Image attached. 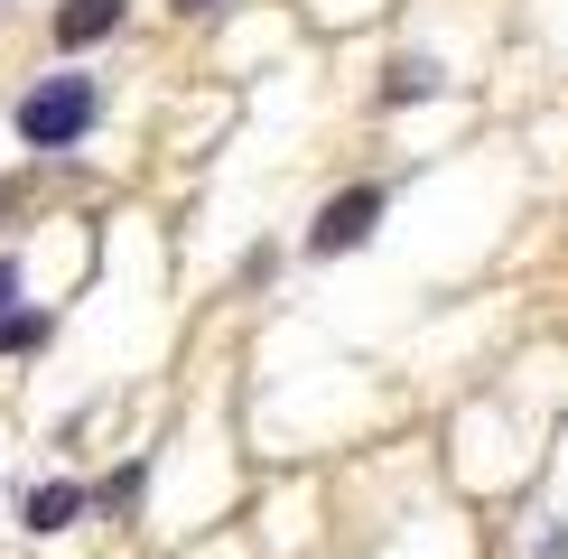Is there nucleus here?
Listing matches in <instances>:
<instances>
[{
  "label": "nucleus",
  "instance_id": "f257e3e1",
  "mask_svg": "<svg viewBox=\"0 0 568 559\" xmlns=\"http://www.w3.org/2000/svg\"><path fill=\"white\" fill-rule=\"evenodd\" d=\"M93 122V84L84 75H57V84H38L29 103H19V140L29 150H65V140H84Z\"/></svg>",
  "mask_w": 568,
  "mask_h": 559
},
{
  "label": "nucleus",
  "instance_id": "f03ea898",
  "mask_svg": "<svg viewBox=\"0 0 568 559\" xmlns=\"http://www.w3.org/2000/svg\"><path fill=\"white\" fill-rule=\"evenodd\" d=\"M373 215H383V186H345V196L317 215L307 252H345V243H364V233H373Z\"/></svg>",
  "mask_w": 568,
  "mask_h": 559
},
{
  "label": "nucleus",
  "instance_id": "7ed1b4c3",
  "mask_svg": "<svg viewBox=\"0 0 568 559\" xmlns=\"http://www.w3.org/2000/svg\"><path fill=\"white\" fill-rule=\"evenodd\" d=\"M112 29H122V0H65L57 10V47H93Z\"/></svg>",
  "mask_w": 568,
  "mask_h": 559
},
{
  "label": "nucleus",
  "instance_id": "20e7f679",
  "mask_svg": "<svg viewBox=\"0 0 568 559\" xmlns=\"http://www.w3.org/2000/svg\"><path fill=\"white\" fill-rule=\"evenodd\" d=\"M75 512H84V495H75V485H38V495H29V531H65Z\"/></svg>",
  "mask_w": 568,
  "mask_h": 559
},
{
  "label": "nucleus",
  "instance_id": "39448f33",
  "mask_svg": "<svg viewBox=\"0 0 568 559\" xmlns=\"http://www.w3.org/2000/svg\"><path fill=\"white\" fill-rule=\"evenodd\" d=\"M47 317H0V355H19V345H38Z\"/></svg>",
  "mask_w": 568,
  "mask_h": 559
},
{
  "label": "nucleus",
  "instance_id": "423d86ee",
  "mask_svg": "<svg viewBox=\"0 0 568 559\" xmlns=\"http://www.w3.org/2000/svg\"><path fill=\"white\" fill-rule=\"evenodd\" d=\"M429 84H438V75H429L419 57H410V65H392V103H410V93H429Z\"/></svg>",
  "mask_w": 568,
  "mask_h": 559
},
{
  "label": "nucleus",
  "instance_id": "0eeeda50",
  "mask_svg": "<svg viewBox=\"0 0 568 559\" xmlns=\"http://www.w3.org/2000/svg\"><path fill=\"white\" fill-rule=\"evenodd\" d=\"M10 289H19V271H10V262H0V308H10Z\"/></svg>",
  "mask_w": 568,
  "mask_h": 559
},
{
  "label": "nucleus",
  "instance_id": "6e6552de",
  "mask_svg": "<svg viewBox=\"0 0 568 559\" xmlns=\"http://www.w3.org/2000/svg\"><path fill=\"white\" fill-rule=\"evenodd\" d=\"M178 10H205V0H178Z\"/></svg>",
  "mask_w": 568,
  "mask_h": 559
}]
</instances>
